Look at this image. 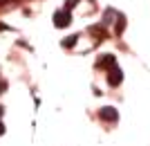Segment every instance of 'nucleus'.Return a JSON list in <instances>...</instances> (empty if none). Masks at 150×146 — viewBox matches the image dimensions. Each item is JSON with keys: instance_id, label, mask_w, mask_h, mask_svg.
Wrapping results in <instances>:
<instances>
[{"instance_id": "1", "label": "nucleus", "mask_w": 150, "mask_h": 146, "mask_svg": "<svg viewBox=\"0 0 150 146\" xmlns=\"http://www.w3.org/2000/svg\"><path fill=\"white\" fill-rule=\"evenodd\" d=\"M54 25L56 27H67L69 25V11L67 9H61V11L54 14Z\"/></svg>"}, {"instance_id": "2", "label": "nucleus", "mask_w": 150, "mask_h": 146, "mask_svg": "<svg viewBox=\"0 0 150 146\" xmlns=\"http://www.w3.org/2000/svg\"><path fill=\"white\" fill-rule=\"evenodd\" d=\"M99 117H101V119H105V121H117V119H119V113H117L112 106H105V108L99 110Z\"/></svg>"}, {"instance_id": "3", "label": "nucleus", "mask_w": 150, "mask_h": 146, "mask_svg": "<svg viewBox=\"0 0 150 146\" xmlns=\"http://www.w3.org/2000/svg\"><path fill=\"white\" fill-rule=\"evenodd\" d=\"M121 79H123V76H121V70L117 68V65H114L112 72H110V76H108V81H110V85H119Z\"/></svg>"}, {"instance_id": "4", "label": "nucleus", "mask_w": 150, "mask_h": 146, "mask_svg": "<svg viewBox=\"0 0 150 146\" xmlns=\"http://www.w3.org/2000/svg\"><path fill=\"white\" fill-rule=\"evenodd\" d=\"M76 38L79 36H67V41H63V45H65V47H72V45L76 43Z\"/></svg>"}, {"instance_id": "5", "label": "nucleus", "mask_w": 150, "mask_h": 146, "mask_svg": "<svg viewBox=\"0 0 150 146\" xmlns=\"http://www.w3.org/2000/svg\"><path fill=\"white\" fill-rule=\"evenodd\" d=\"M76 5V0H67V5H65V9H67V11H69V9H72V7H74Z\"/></svg>"}, {"instance_id": "6", "label": "nucleus", "mask_w": 150, "mask_h": 146, "mask_svg": "<svg viewBox=\"0 0 150 146\" xmlns=\"http://www.w3.org/2000/svg\"><path fill=\"white\" fill-rule=\"evenodd\" d=\"M5 133V124H2V121H0V135Z\"/></svg>"}, {"instance_id": "7", "label": "nucleus", "mask_w": 150, "mask_h": 146, "mask_svg": "<svg viewBox=\"0 0 150 146\" xmlns=\"http://www.w3.org/2000/svg\"><path fill=\"white\" fill-rule=\"evenodd\" d=\"M7 2H11V0H0V5H7Z\"/></svg>"}, {"instance_id": "8", "label": "nucleus", "mask_w": 150, "mask_h": 146, "mask_svg": "<svg viewBox=\"0 0 150 146\" xmlns=\"http://www.w3.org/2000/svg\"><path fill=\"white\" fill-rule=\"evenodd\" d=\"M7 88V85H5V83H0V92H2V90H5Z\"/></svg>"}, {"instance_id": "9", "label": "nucleus", "mask_w": 150, "mask_h": 146, "mask_svg": "<svg viewBox=\"0 0 150 146\" xmlns=\"http://www.w3.org/2000/svg\"><path fill=\"white\" fill-rule=\"evenodd\" d=\"M2 110H5V108H2V106H0V115H2Z\"/></svg>"}]
</instances>
